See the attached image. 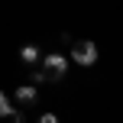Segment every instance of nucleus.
Returning a JSON list of instances; mask_svg holds the SVG:
<instances>
[{"label":"nucleus","instance_id":"423d86ee","mask_svg":"<svg viewBox=\"0 0 123 123\" xmlns=\"http://www.w3.org/2000/svg\"><path fill=\"white\" fill-rule=\"evenodd\" d=\"M32 81H36V84H45L49 78H45V71H42V68H36V65H32Z\"/></svg>","mask_w":123,"mask_h":123},{"label":"nucleus","instance_id":"f03ea898","mask_svg":"<svg viewBox=\"0 0 123 123\" xmlns=\"http://www.w3.org/2000/svg\"><path fill=\"white\" fill-rule=\"evenodd\" d=\"M71 62H78L81 68H91L97 62V45L91 39H81V42H71Z\"/></svg>","mask_w":123,"mask_h":123},{"label":"nucleus","instance_id":"7ed1b4c3","mask_svg":"<svg viewBox=\"0 0 123 123\" xmlns=\"http://www.w3.org/2000/svg\"><path fill=\"white\" fill-rule=\"evenodd\" d=\"M16 100H19L23 107H32V104L39 100V91H36V84H19V87H16Z\"/></svg>","mask_w":123,"mask_h":123},{"label":"nucleus","instance_id":"20e7f679","mask_svg":"<svg viewBox=\"0 0 123 123\" xmlns=\"http://www.w3.org/2000/svg\"><path fill=\"white\" fill-rule=\"evenodd\" d=\"M19 58H23L26 65L32 68V65H39V58H42V52H39L36 45H23V49H19Z\"/></svg>","mask_w":123,"mask_h":123},{"label":"nucleus","instance_id":"0eeeda50","mask_svg":"<svg viewBox=\"0 0 123 123\" xmlns=\"http://www.w3.org/2000/svg\"><path fill=\"white\" fill-rule=\"evenodd\" d=\"M39 123H58V117H55V113H42V117H39Z\"/></svg>","mask_w":123,"mask_h":123},{"label":"nucleus","instance_id":"f257e3e1","mask_svg":"<svg viewBox=\"0 0 123 123\" xmlns=\"http://www.w3.org/2000/svg\"><path fill=\"white\" fill-rule=\"evenodd\" d=\"M39 62H42V71H45L49 81H62L68 74V58L62 55V52H49V55H42Z\"/></svg>","mask_w":123,"mask_h":123},{"label":"nucleus","instance_id":"39448f33","mask_svg":"<svg viewBox=\"0 0 123 123\" xmlns=\"http://www.w3.org/2000/svg\"><path fill=\"white\" fill-rule=\"evenodd\" d=\"M13 113V107H10V100H6V94L0 91V117H10Z\"/></svg>","mask_w":123,"mask_h":123}]
</instances>
